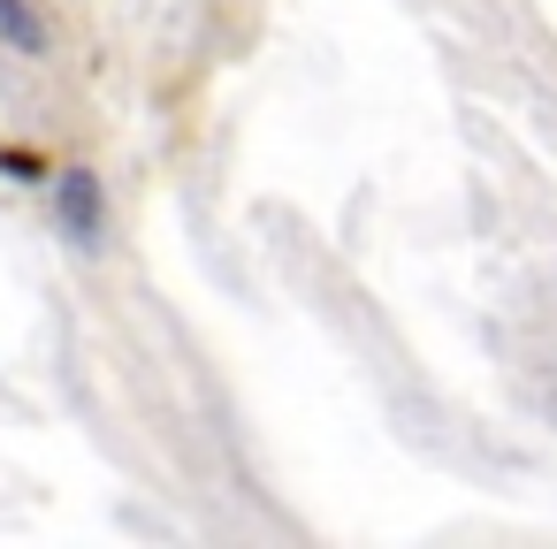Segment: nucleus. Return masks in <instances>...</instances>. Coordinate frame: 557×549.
I'll use <instances>...</instances> for the list:
<instances>
[{
	"mask_svg": "<svg viewBox=\"0 0 557 549\" xmlns=\"http://www.w3.org/2000/svg\"><path fill=\"white\" fill-rule=\"evenodd\" d=\"M0 39L16 54H47V24L32 16V0H0Z\"/></svg>",
	"mask_w": 557,
	"mask_h": 549,
	"instance_id": "f03ea898",
	"label": "nucleus"
},
{
	"mask_svg": "<svg viewBox=\"0 0 557 549\" xmlns=\"http://www.w3.org/2000/svg\"><path fill=\"white\" fill-rule=\"evenodd\" d=\"M0 169H9V176H24V184H47V161H32L24 146H9V153H0Z\"/></svg>",
	"mask_w": 557,
	"mask_h": 549,
	"instance_id": "7ed1b4c3",
	"label": "nucleus"
},
{
	"mask_svg": "<svg viewBox=\"0 0 557 549\" xmlns=\"http://www.w3.org/2000/svg\"><path fill=\"white\" fill-rule=\"evenodd\" d=\"M47 207H54V229H62L77 252H100V237H108V184H100L92 169H62V176L47 184Z\"/></svg>",
	"mask_w": 557,
	"mask_h": 549,
	"instance_id": "f257e3e1",
	"label": "nucleus"
}]
</instances>
